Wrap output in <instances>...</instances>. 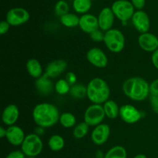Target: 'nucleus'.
Here are the masks:
<instances>
[{"label":"nucleus","mask_w":158,"mask_h":158,"mask_svg":"<svg viewBox=\"0 0 158 158\" xmlns=\"http://www.w3.org/2000/svg\"><path fill=\"white\" fill-rule=\"evenodd\" d=\"M69 94L74 99L82 100L87 97V88L83 83H76L73 86H71Z\"/></svg>","instance_id":"nucleus-25"},{"label":"nucleus","mask_w":158,"mask_h":158,"mask_svg":"<svg viewBox=\"0 0 158 158\" xmlns=\"http://www.w3.org/2000/svg\"><path fill=\"white\" fill-rule=\"evenodd\" d=\"M32 115L35 124L43 129L52 127L56 124L60 117L58 108L49 103H41L35 105Z\"/></svg>","instance_id":"nucleus-1"},{"label":"nucleus","mask_w":158,"mask_h":158,"mask_svg":"<svg viewBox=\"0 0 158 158\" xmlns=\"http://www.w3.org/2000/svg\"><path fill=\"white\" fill-rule=\"evenodd\" d=\"M35 86L37 91L40 94L46 96L52 94L55 85L52 83L51 78H49L47 75L44 73L40 78L35 80Z\"/></svg>","instance_id":"nucleus-19"},{"label":"nucleus","mask_w":158,"mask_h":158,"mask_svg":"<svg viewBox=\"0 0 158 158\" xmlns=\"http://www.w3.org/2000/svg\"><path fill=\"white\" fill-rule=\"evenodd\" d=\"M106 115L103 105L91 104L88 106L84 112L83 119L89 127H97L103 123Z\"/></svg>","instance_id":"nucleus-7"},{"label":"nucleus","mask_w":158,"mask_h":158,"mask_svg":"<svg viewBox=\"0 0 158 158\" xmlns=\"http://www.w3.org/2000/svg\"><path fill=\"white\" fill-rule=\"evenodd\" d=\"M65 80L69 83V84L70 86H73L74 84H76L77 80V75L74 73L73 72H68L66 74V77H65Z\"/></svg>","instance_id":"nucleus-33"},{"label":"nucleus","mask_w":158,"mask_h":158,"mask_svg":"<svg viewBox=\"0 0 158 158\" xmlns=\"http://www.w3.org/2000/svg\"><path fill=\"white\" fill-rule=\"evenodd\" d=\"M97 18H98L99 28L100 30L105 32L113 29L116 17L111 9V7L103 8L100 10Z\"/></svg>","instance_id":"nucleus-14"},{"label":"nucleus","mask_w":158,"mask_h":158,"mask_svg":"<svg viewBox=\"0 0 158 158\" xmlns=\"http://www.w3.org/2000/svg\"><path fill=\"white\" fill-rule=\"evenodd\" d=\"M122 89L126 97L136 102L143 101L150 94V83L142 77H134L123 82Z\"/></svg>","instance_id":"nucleus-2"},{"label":"nucleus","mask_w":158,"mask_h":158,"mask_svg":"<svg viewBox=\"0 0 158 158\" xmlns=\"http://www.w3.org/2000/svg\"><path fill=\"white\" fill-rule=\"evenodd\" d=\"M151 62H152L153 66L158 70V49L157 50L154 51V52H152V55H151Z\"/></svg>","instance_id":"nucleus-38"},{"label":"nucleus","mask_w":158,"mask_h":158,"mask_svg":"<svg viewBox=\"0 0 158 158\" xmlns=\"http://www.w3.org/2000/svg\"><path fill=\"white\" fill-rule=\"evenodd\" d=\"M88 62L97 68H105L108 64V57L101 49L94 47L89 49L86 52Z\"/></svg>","instance_id":"nucleus-9"},{"label":"nucleus","mask_w":158,"mask_h":158,"mask_svg":"<svg viewBox=\"0 0 158 158\" xmlns=\"http://www.w3.org/2000/svg\"><path fill=\"white\" fill-rule=\"evenodd\" d=\"M26 155L22 151H13L9 153L6 158H26Z\"/></svg>","instance_id":"nucleus-37"},{"label":"nucleus","mask_w":158,"mask_h":158,"mask_svg":"<svg viewBox=\"0 0 158 158\" xmlns=\"http://www.w3.org/2000/svg\"><path fill=\"white\" fill-rule=\"evenodd\" d=\"M119 117L126 123L134 124L140 121L142 118V114L136 106L131 104H125L120 106Z\"/></svg>","instance_id":"nucleus-11"},{"label":"nucleus","mask_w":158,"mask_h":158,"mask_svg":"<svg viewBox=\"0 0 158 158\" xmlns=\"http://www.w3.org/2000/svg\"><path fill=\"white\" fill-rule=\"evenodd\" d=\"M10 26H11L9 25V23L6 20H2L0 23V34L2 35H3L9 32Z\"/></svg>","instance_id":"nucleus-35"},{"label":"nucleus","mask_w":158,"mask_h":158,"mask_svg":"<svg viewBox=\"0 0 158 158\" xmlns=\"http://www.w3.org/2000/svg\"><path fill=\"white\" fill-rule=\"evenodd\" d=\"M103 43L108 50L119 53L125 47V36L120 29L113 28L105 32Z\"/></svg>","instance_id":"nucleus-4"},{"label":"nucleus","mask_w":158,"mask_h":158,"mask_svg":"<svg viewBox=\"0 0 158 158\" xmlns=\"http://www.w3.org/2000/svg\"><path fill=\"white\" fill-rule=\"evenodd\" d=\"M89 126L86 122H80L73 127V135L76 139L83 138L89 132Z\"/></svg>","instance_id":"nucleus-28"},{"label":"nucleus","mask_w":158,"mask_h":158,"mask_svg":"<svg viewBox=\"0 0 158 158\" xmlns=\"http://www.w3.org/2000/svg\"><path fill=\"white\" fill-rule=\"evenodd\" d=\"M92 7V0H73V8L77 13L84 15L88 13Z\"/></svg>","instance_id":"nucleus-24"},{"label":"nucleus","mask_w":158,"mask_h":158,"mask_svg":"<svg viewBox=\"0 0 158 158\" xmlns=\"http://www.w3.org/2000/svg\"><path fill=\"white\" fill-rule=\"evenodd\" d=\"M30 19L29 11L23 7H14L9 9L6 15V20L11 26H19L27 23Z\"/></svg>","instance_id":"nucleus-8"},{"label":"nucleus","mask_w":158,"mask_h":158,"mask_svg":"<svg viewBox=\"0 0 158 158\" xmlns=\"http://www.w3.org/2000/svg\"><path fill=\"white\" fill-rule=\"evenodd\" d=\"M87 98L94 104L103 105L110 100V88L106 81L100 77H94L89 80L87 86Z\"/></svg>","instance_id":"nucleus-3"},{"label":"nucleus","mask_w":158,"mask_h":158,"mask_svg":"<svg viewBox=\"0 0 158 158\" xmlns=\"http://www.w3.org/2000/svg\"><path fill=\"white\" fill-rule=\"evenodd\" d=\"M150 103L154 113L158 114V96H150Z\"/></svg>","instance_id":"nucleus-34"},{"label":"nucleus","mask_w":158,"mask_h":158,"mask_svg":"<svg viewBox=\"0 0 158 158\" xmlns=\"http://www.w3.org/2000/svg\"><path fill=\"white\" fill-rule=\"evenodd\" d=\"M104 32H103L102 30H100V29H97V30L94 31V32H92L91 34H89V38L91 39V40L94 42H103L104 40Z\"/></svg>","instance_id":"nucleus-31"},{"label":"nucleus","mask_w":158,"mask_h":158,"mask_svg":"<svg viewBox=\"0 0 158 158\" xmlns=\"http://www.w3.org/2000/svg\"><path fill=\"white\" fill-rule=\"evenodd\" d=\"M110 135V127L108 124L103 123L94 127L91 133L90 138L94 144L101 146L106 143Z\"/></svg>","instance_id":"nucleus-12"},{"label":"nucleus","mask_w":158,"mask_h":158,"mask_svg":"<svg viewBox=\"0 0 158 158\" xmlns=\"http://www.w3.org/2000/svg\"><path fill=\"white\" fill-rule=\"evenodd\" d=\"M43 150V142L41 137L35 133L27 134L23 144L21 151L26 157H36L40 155Z\"/></svg>","instance_id":"nucleus-5"},{"label":"nucleus","mask_w":158,"mask_h":158,"mask_svg":"<svg viewBox=\"0 0 158 158\" xmlns=\"http://www.w3.org/2000/svg\"><path fill=\"white\" fill-rule=\"evenodd\" d=\"M79 27L83 32L87 34H91L94 31L99 29L98 18L96 15L90 13H86L80 16Z\"/></svg>","instance_id":"nucleus-15"},{"label":"nucleus","mask_w":158,"mask_h":158,"mask_svg":"<svg viewBox=\"0 0 158 158\" xmlns=\"http://www.w3.org/2000/svg\"><path fill=\"white\" fill-rule=\"evenodd\" d=\"M26 70L29 75L34 79L40 78L43 74V66L38 60L35 58L29 59L26 64Z\"/></svg>","instance_id":"nucleus-20"},{"label":"nucleus","mask_w":158,"mask_h":158,"mask_svg":"<svg viewBox=\"0 0 158 158\" xmlns=\"http://www.w3.org/2000/svg\"><path fill=\"white\" fill-rule=\"evenodd\" d=\"M150 94L151 96H158V78L150 83Z\"/></svg>","instance_id":"nucleus-32"},{"label":"nucleus","mask_w":158,"mask_h":158,"mask_svg":"<svg viewBox=\"0 0 158 158\" xmlns=\"http://www.w3.org/2000/svg\"><path fill=\"white\" fill-rule=\"evenodd\" d=\"M104 158H127V153L123 146L117 145L111 148L104 154Z\"/></svg>","instance_id":"nucleus-27"},{"label":"nucleus","mask_w":158,"mask_h":158,"mask_svg":"<svg viewBox=\"0 0 158 158\" xmlns=\"http://www.w3.org/2000/svg\"><path fill=\"white\" fill-rule=\"evenodd\" d=\"M26 158H36V157H26Z\"/></svg>","instance_id":"nucleus-41"},{"label":"nucleus","mask_w":158,"mask_h":158,"mask_svg":"<svg viewBox=\"0 0 158 158\" xmlns=\"http://www.w3.org/2000/svg\"><path fill=\"white\" fill-rule=\"evenodd\" d=\"M69 10V6L66 0H59L56 2L54 6V12L59 17L64 15L65 14L68 13Z\"/></svg>","instance_id":"nucleus-30"},{"label":"nucleus","mask_w":158,"mask_h":158,"mask_svg":"<svg viewBox=\"0 0 158 158\" xmlns=\"http://www.w3.org/2000/svg\"><path fill=\"white\" fill-rule=\"evenodd\" d=\"M19 117V110L15 104H9L4 108L2 114V121L6 126L15 124Z\"/></svg>","instance_id":"nucleus-17"},{"label":"nucleus","mask_w":158,"mask_h":158,"mask_svg":"<svg viewBox=\"0 0 158 158\" xmlns=\"http://www.w3.org/2000/svg\"><path fill=\"white\" fill-rule=\"evenodd\" d=\"M60 21L63 26L66 28H74L79 26L80 16L76 13L68 12L63 16L60 17Z\"/></svg>","instance_id":"nucleus-22"},{"label":"nucleus","mask_w":158,"mask_h":158,"mask_svg":"<svg viewBox=\"0 0 158 158\" xmlns=\"http://www.w3.org/2000/svg\"><path fill=\"white\" fill-rule=\"evenodd\" d=\"M103 110H104L106 117L114 120L120 116V107L118 106L117 103L113 100H108L103 104Z\"/></svg>","instance_id":"nucleus-21"},{"label":"nucleus","mask_w":158,"mask_h":158,"mask_svg":"<svg viewBox=\"0 0 158 158\" xmlns=\"http://www.w3.org/2000/svg\"><path fill=\"white\" fill-rule=\"evenodd\" d=\"M7 134V128H5L4 127H0V137L4 138L6 137Z\"/></svg>","instance_id":"nucleus-39"},{"label":"nucleus","mask_w":158,"mask_h":158,"mask_svg":"<svg viewBox=\"0 0 158 158\" xmlns=\"http://www.w3.org/2000/svg\"><path fill=\"white\" fill-rule=\"evenodd\" d=\"M111 9L116 18L123 23L131 20L135 12V8L129 0H116L113 2Z\"/></svg>","instance_id":"nucleus-6"},{"label":"nucleus","mask_w":158,"mask_h":158,"mask_svg":"<svg viewBox=\"0 0 158 158\" xmlns=\"http://www.w3.org/2000/svg\"><path fill=\"white\" fill-rule=\"evenodd\" d=\"M131 2L137 10H143L146 3V0H131Z\"/></svg>","instance_id":"nucleus-36"},{"label":"nucleus","mask_w":158,"mask_h":158,"mask_svg":"<svg viewBox=\"0 0 158 158\" xmlns=\"http://www.w3.org/2000/svg\"><path fill=\"white\" fill-rule=\"evenodd\" d=\"M48 146L49 149L54 152L60 151L65 146L64 138L60 134H53L48 140Z\"/></svg>","instance_id":"nucleus-23"},{"label":"nucleus","mask_w":158,"mask_h":158,"mask_svg":"<svg viewBox=\"0 0 158 158\" xmlns=\"http://www.w3.org/2000/svg\"><path fill=\"white\" fill-rule=\"evenodd\" d=\"M134 29L140 34L148 32L151 27V20L148 14L143 10H136L131 19Z\"/></svg>","instance_id":"nucleus-10"},{"label":"nucleus","mask_w":158,"mask_h":158,"mask_svg":"<svg viewBox=\"0 0 158 158\" xmlns=\"http://www.w3.org/2000/svg\"><path fill=\"white\" fill-rule=\"evenodd\" d=\"M60 123L64 128H72L77 125V119L72 113L65 112L60 114Z\"/></svg>","instance_id":"nucleus-26"},{"label":"nucleus","mask_w":158,"mask_h":158,"mask_svg":"<svg viewBox=\"0 0 158 158\" xmlns=\"http://www.w3.org/2000/svg\"><path fill=\"white\" fill-rule=\"evenodd\" d=\"M70 88L71 86L65 79H60V80H57L54 86V89L56 90V92L61 96L69 94Z\"/></svg>","instance_id":"nucleus-29"},{"label":"nucleus","mask_w":158,"mask_h":158,"mask_svg":"<svg viewBox=\"0 0 158 158\" xmlns=\"http://www.w3.org/2000/svg\"><path fill=\"white\" fill-rule=\"evenodd\" d=\"M67 68V63L63 60H55L48 63L44 73L49 78H56L61 75Z\"/></svg>","instance_id":"nucleus-18"},{"label":"nucleus","mask_w":158,"mask_h":158,"mask_svg":"<svg viewBox=\"0 0 158 158\" xmlns=\"http://www.w3.org/2000/svg\"><path fill=\"white\" fill-rule=\"evenodd\" d=\"M133 158H148L145 154H137L136 156H134Z\"/></svg>","instance_id":"nucleus-40"},{"label":"nucleus","mask_w":158,"mask_h":158,"mask_svg":"<svg viewBox=\"0 0 158 158\" xmlns=\"http://www.w3.org/2000/svg\"><path fill=\"white\" fill-rule=\"evenodd\" d=\"M26 134L20 127L13 125L8 127L6 140L11 145L15 147L21 146L26 138Z\"/></svg>","instance_id":"nucleus-16"},{"label":"nucleus","mask_w":158,"mask_h":158,"mask_svg":"<svg viewBox=\"0 0 158 158\" xmlns=\"http://www.w3.org/2000/svg\"><path fill=\"white\" fill-rule=\"evenodd\" d=\"M138 45L142 50L154 52L158 49V38L151 32L141 33L138 37Z\"/></svg>","instance_id":"nucleus-13"}]
</instances>
